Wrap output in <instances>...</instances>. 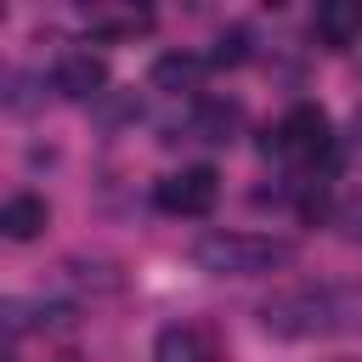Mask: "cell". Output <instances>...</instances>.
I'll return each mask as SVG.
<instances>
[{"label":"cell","mask_w":362,"mask_h":362,"mask_svg":"<svg viewBox=\"0 0 362 362\" xmlns=\"http://www.w3.org/2000/svg\"><path fill=\"white\" fill-rule=\"evenodd\" d=\"M192 260L215 277H260V272L294 266V243L260 238V232H209L192 243Z\"/></svg>","instance_id":"cell-2"},{"label":"cell","mask_w":362,"mask_h":362,"mask_svg":"<svg viewBox=\"0 0 362 362\" xmlns=\"http://www.w3.org/2000/svg\"><path fill=\"white\" fill-rule=\"evenodd\" d=\"M277 147H283V153H305V158H322V164H328V153H334L328 113H322L317 102H294V107L283 113V124H277Z\"/></svg>","instance_id":"cell-4"},{"label":"cell","mask_w":362,"mask_h":362,"mask_svg":"<svg viewBox=\"0 0 362 362\" xmlns=\"http://www.w3.org/2000/svg\"><path fill=\"white\" fill-rule=\"evenodd\" d=\"M45 198H34V192H17V198H6V209H0V226H6V238L11 243H28L40 226H45Z\"/></svg>","instance_id":"cell-6"},{"label":"cell","mask_w":362,"mask_h":362,"mask_svg":"<svg viewBox=\"0 0 362 362\" xmlns=\"http://www.w3.org/2000/svg\"><path fill=\"white\" fill-rule=\"evenodd\" d=\"M153 356H158V362H209V345H204V334H198L192 322H175V328L158 334Z\"/></svg>","instance_id":"cell-7"},{"label":"cell","mask_w":362,"mask_h":362,"mask_svg":"<svg viewBox=\"0 0 362 362\" xmlns=\"http://www.w3.org/2000/svg\"><path fill=\"white\" fill-rule=\"evenodd\" d=\"M260 328L277 339H317L362 328V288L356 283H300L260 300Z\"/></svg>","instance_id":"cell-1"},{"label":"cell","mask_w":362,"mask_h":362,"mask_svg":"<svg viewBox=\"0 0 362 362\" xmlns=\"http://www.w3.org/2000/svg\"><path fill=\"white\" fill-rule=\"evenodd\" d=\"M243 57H249V28H226L209 51V68H238Z\"/></svg>","instance_id":"cell-9"},{"label":"cell","mask_w":362,"mask_h":362,"mask_svg":"<svg viewBox=\"0 0 362 362\" xmlns=\"http://www.w3.org/2000/svg\"><path fill=\"white\" fill-rule=\"evenodd\" d=\"M238 102H204V141H226V130L238 124Z\"/></svg>","instance_id":"cell-10"},{"label":"cell","mask_w":362,"mask_h":362,"mask_svg":"<svg viewBox=\"0 0 362 362\" xmlns=\"http://www.w3.org/2000/svg\"><path fill=\"white\" fill-rule=\"evenodd\" d=\"M192 79H198V57H187V51H164L153 62V85L158 90H192Z\"/></svg>","instance_id":"cell-8"},{"label":"cell","mask_w":362,"mask_h":362,"mask_svg":"<svg viewBox=\"0 0 362 362\" xmlns=\"http://www.w3.org/2000/svg\"><path fill=\"white\" fill-rule=\"evenodd\" d=\"M300 215H305V221H322V215H328V198H322V192H311V198L300 204Z\"/></svg>","instance_id":"cell-12"},{"label":"cell","mask_w":362,"mask_h":362,"mask_svg":"<svg viewBox=\"0 0 362 362\" xmlns=\"http://www.w3.org/2000/svg\"><path fill=\"white\" fill-rule=\"evenodd\" d=\"M51 85L62 90V96H102V85H107V68L90 57V51H68L57 68H51Z\"/></svg>","instance_id":"cell-5"},{"label":"cell","mask_w":362,"mask_h":362,"mask_svg":"<svg viewBox=\"0 0 362 362\" xmlns=\"http://www.w3.org/2000/svg\"><path fill=\"white\" fill-rule=\"evenodd\" d=\"M215 198H221V175H215L209 164H192V170L170 175V181H158V192H153V204H158L164 215H209Z\"/></svg>","instance_id":"cell-3"},{"label":"cell","mask_w":362,"mask_h":362,"mask_svg":"<svg viewBox=\"0 0 362 362\" xmlns=\"http://www.w3.org/2000/svg\"><path fill=\"white\" fill-rule=\"evenodd\" d=\"M339 232H345L351 243H362V204H345V209H339Z\"/></svg>","instance_id":"cell-11"}]
</instances>
